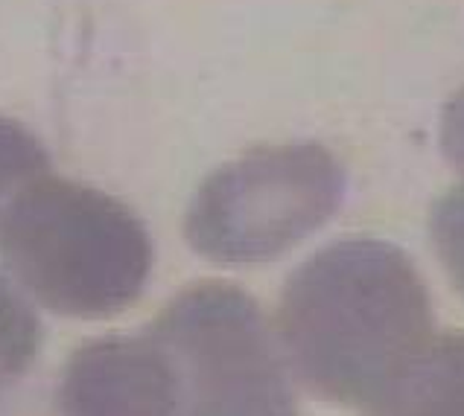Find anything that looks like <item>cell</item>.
<instances>
[{"mask_svg": "<svg viewBox=\"0 0 464 416\" xmlns=\"http://www.w3.org/2000/svg\"><path fill=\"white\" fill-rule=\"evenodd\" d=\"M432 341L415 262L380 239H344L298 265L277 306V344L307 391L368 405Z\"/></svg>", "mask_w": 464, "mask_h": 416, "instance_id": "1", "label": "cell"}, {"mask_svg": "<svg viewBox=\"0 0 464 416\" xmlns=\"http://www.w3.org/2000/svg\"><path fill=\"white\" fill-rule=\"evenodd\" d=\"M0 253L18 286L64 317H111L152 274V239L135 213L97 186L35 178L9 204Z\"/></svg>", "mask_w": 464, "mask_h": 416, "instance_id": "2", "label": "cell"}, {"mask_svg": "<svg viewBox=\"0 0 464 416\" xmlns=\"http://www.w3.org/2000/svg\"><path fill=\"white\" fill-rule=\"evenodd\" d=\"M140 338L152 416H298L281 344L243 288L181 291Z\"/></svg>", "mask_w": 464, "mask_h": 416, "instance_id": "3", "label": "cell"}, {"mask_svg": "<svg viewBox=\"0 0 464 416\" xmlns=\"http://www.w3.org/2000/svg\"><path fill=\"white\" fill-rule=\"evenodd\" d=\"M344 186L339 157L318 143L255 149L205 178L184 236L210 262H269L336 216Z\"/></svg>", "mask_w": 464, "mask_h": 416, "instance_id": "4", "label": "cell"}, {"mask_svg": "<svg viewBox=\"0 0 464 416\" xmlns=\"http://www.w3.org/2000/svg\"><path fill=\"white\" fill-rule=\"evenodd\" d=\"M365 416H464V335H432L368 402Z\"/></svg>", "mask_w": 464, "mask_h": 416, "instance_id": "5", "label": "cell"}, {"mask_svg": "<svg viewBox=\"0 0 464 416\" xmlns=\"http://www.w3.org/2000/svg\"><path fill=\"white\" fill-rule=\"evenodd\" d=\"M42 346V326L30 303L0 277V399L15 384Z\"/></svg>", "mask_w": 464, "mask_h": 416, "instance_id": "6", "label": "cell"}, {"mask_svg": "<svg viewBox=\"0 0 464 416\" xmlns=\"http://www.w3.org/2000/svg\"><path fill=\"white\" fill-rule=\"evenodd\" d=\"M47 172L53 169L42 140L15 119L0 117V224L15 195Z\"/></svg>", "mask_w": 464, "mask_h": 416, "instance_id": "7", "label": "cell"}, {"mask_svg": "<svg viewBox=\"0 0 464 416\" xmlns=\"http://www.w3.org/2000/svg\"><path fill=\"white\" fill-rule=\"evenodd\" d=\"M430 236L444 271L464 294V184L435 201L430 213Z\"/></svg>", "mask_w": 464, "mask_h": 416, "instance_id": "8", "label": "cell"}, {"mask_svg": "<svg viewBox=\"0 0 464 416\" xmlns=\"http://www.w3.org/2000/svg\"><path fill=\"white\" fill-rule=\"evenodd\" d=\"M441 152L450 166L464 172V85L450 97L441 114Z\"/></svg>", "mask_w": 464, "mask_h": 416, "instance_id": "9", "label": "cell"}]
</instances>
